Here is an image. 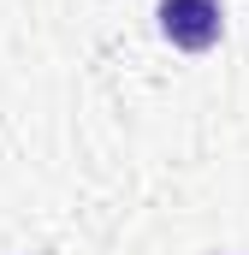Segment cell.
Returning <instances> with one entry per match:
<instances>
[{
    "label": "cell",
    "mask_w": 249,
    "mask_h": 255,
    "mask_svg": "<svg viewBox=\"0 0 249 255\" xmlns=\"http://www.w3.org/2000/svg\"><path fill=\"white\" fill-rule=\"evenodd\" d=\"M160 30H166V42H172V48L202 54V48H214V42H220L226 12H220V0H160Z\"/></svg>",
    "instance_id": "6da1fadb"
}]
</instances>
